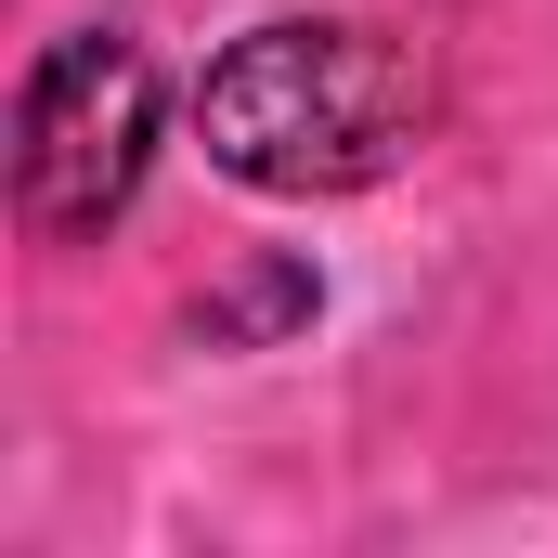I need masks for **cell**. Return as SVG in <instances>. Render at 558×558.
I'll return each instance as SVG.
<instances>
[{"mask_svg": "<svg viewBox=\"0 0 558 558\" xmlns=\"http://www.w3.org/2000/svg\"><path fill=\"white\" fill-rule=\"evenodd\" d=\"M195 143L247 195H364L428 143V52L364 13H274L195 78Z\"/></svg>", "mask_w": 558, "mask_h": 558, "instance_id": "obj_1", "label": "cell"}, {"mask_svg": "<svg viewBox=\"0 0 558 558\" xmlns=\"http://www.w3.org/2000/svg\"><path fill=\"white\" fill-rule=\"evenodd\" d=\"M156 169V65L131 26H65L13 92V208L39 247H92Z\"/></svg>", "mask_w": 558, "mask_h": 558, "instance_id": "obj_2", "label": "cell"}]
</instances>
